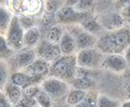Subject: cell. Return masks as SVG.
I'll use <instances>...</instances> for the list:
<instances>
[{"label":"cell","mask_w":130,"mask_h":107,"mask_svg":"<svg viewBox=\"0 0 130 107\" xmlns=\"http://www.w3.org/2000/svg\"><path fill=\"white\" fill-rule=\"evenodd\" d=\"M129 68L123 54L106 55L103 63V69H106L113 73L123 74Z\"/></svg>","instance_id":"13"},{"label":"cell","mask_w":130,"mask_h":107,"mask_svg":"<svg viewBox=\"0 0 130 107\" xmlns=\"http://www.w3.org/2000/svg\"><path fill=\"white\" fill-rule=\"evenodd\" d=\"M123 55L124 56V57H125L126 61H127V63H128V67L130 68V45L126 48L125 52H123Z\"/></svg>","instance_id":"38"},{"label":"cell","mask_w":130,"mask_h":107,"mask_svg":"<svg viewBox=\"0 0 130 107\" xmlns=\"http://www.w3.org/2000/svg\"><path fill=\"white\" fill-rule=\"evenodd\" d=\"M25 30L19 22V17L13 14V19L8 28L7 33L4 36L8 44L14 51H19L23 48V39H24Z\"/></svg>","instance_id":"10"},{"label":"cell","mask_w":130,"mask_h":107,"mask_svg":"<svg viewBox=\"0 0 130 107\" xmlns=\"http://www.w3.org/2000/svg\"><path fill=\"white\" fill-rule=\"evenodd\" d=\"M58 45L60 47L62 54L64 56L76 55L78 52L74 37L66 29H65L63 37H62Z\"/></svg>","instance_id":"14"},{"label":"cell","mask_w":130,"mask_h":107,"mask_svg":"<svg viewBox=\"0 0 130 107\" xmlns=\"http://www.w3.org/2000/svg\"><path fill=\"white\" fill-rule=\"evenodd\" d=\"M77 67L78 64H77L76 55H63L57 61L51 63L48 76L56 77L69 83L74 78Z\"/></svg>","instance_id":"3"},{"label":"cell","mask_w":130,"mask_h":107,"mask_svg":"<svg viewBox=\"0 0 130 107\" xmlns=\"http://www.w3.org/2000/svg\"><path fill=\"white\" fill-rule=\"evenodd\" d=\"M5 6L18 16H29L38 18L45 12L43 0H5Z\"/></svg>","instance_id":"2"},{"label":"cell","mask_w":130,"mask_h":107,"mask_svg":"<svg viewBox=\"0 0 130 107\" xmlns=\"http://www.w3.org/2000/svg\"><path fill=\"white\" fill-rule=\"evenodd\" d=\"M105 56L96 47L80 50L76 54L77 64L78 67L88 70L96 71L98 69H103Z\"/></svg>","instance_id":"5"},{"label":"cell","mask_w":130,"mask_h":107,"mask_svg":"<svg viewBox=\"0 0 130 107\" xmlns=\"http://www.w3.org/2000/svg\"><path fill=\"white\" fill-rule=\"evenodd\" d=\"M13 13L6 7L1 5L0 8V32L2 36H5L13 19Z\"/></svg>","instance_id":"21"},{"label":"cell","mask_w":130,"mask_h":107,"mask_svg":"<svg viewBox=\"0 0 130 107\" xmlns=\"http://www.w3.org/2000/svg\"><path fill=\"white\" fill-rule=\"evenodd\" d=\"M38 57H40L47 61L53 63L61 57L62 54L60 47L58 44H53L42 39L35 47Z\"/></svg>","instance_id":"11"},{"label":"cell","mask_w":130,"mask_h":107,"mask_svg":"<svg viewBox=\"0 0 130 107\" xmlns=\"http://www.w3.org/2000/svg\"><path fill=\"white\" fill-rule=\"evenodd\" d=\"M79 1H80V0H66L65 5L69 6V7H75Z\"/></svg>","instance_id":"39"},{"label":"cell","mask_w":130,"mask_h":107,"mask_svg":"<svg viewBox=\"0 0 130 107\" xmlns=\"http://www.w3.org/2000/svg\"><path fill=\"white\" fill-rule=\"evenodd\" d=\"M121 107H130V100L123 101V104H122V106H121Z\"/></svg>","instance_id":"40"},{"label":"cell","mask_w":130,"mask_h":107,"mask_svg":"<svg viewBox=\"0 0 130 107\" xmlns=\"http://www.w3.org/2000/svg\"><path fill=\"white\" fill-rule=\"evenodd\" d=\"M14 52H15V51L13 48H11L8 44L7 41H6V37L4 36L1 35V38H0V56H1V60H8L14 54Z\"/></svg>","instance_id":"26"},{"label":"cell","mask_w":130,"mask_h":107,"mask_svg":"<svg viewBox=\"0 0 130 107\" xmlns=\"http://www.w3.org/2000/svg\"><path fill=\"white\" fill-rule=\"evenodd\" d=\"M99 93L100 92L98 89L88 91L84 99L74 107H98V99Z\"/></svg>","instance_id":"22"},{"label":"cell","mask_w":130,"mask_h":107,"mask_svg":"<svg viewBox=\"0 0 130 107\" xmlns=\"http://www.w3.org/2000/svg\"><path fill=\"white\" fill-rule=\"evenodd\" d=\"M43 1H47V0H43Z\"/></svg>","instance_id":"42"},{"label":"cell","mask_w":130,"mask_h":107,"mask_svg":"<svg viewBox=\"0 0 130 107\" xmlns=\"http://www.w3.org/2000/svg\"><path fill=\"white\" fill-rule=\"evenodd\" d=\"M1 91H3L5 94L6 97L8 98V100L13 104V105H16V104L22 99L23 96V89L20 87L14 85L13 83L8 81L6 84L4 88L2 89Z\"/></svg>","instance_id":"17"},{"label":"cell","mask_w":130,"mask_h":107,"mask_svg":"<svg viewBox=\"0 0 130 107\" xmlns=\"http://www.w3.org/2000/svg\"><path fill=\"white\" fill-rule=\"evenodd\" d=\"M87 91L84 90H79V89L75 88H71L69 94H68L66 101L72 106H76L78 104H79L84 99V97L87 95Z\"/></svg>","instance_id":"23"},{"label":"cell","mask_w":130,"mask_h":107,"mask_svg":"<svg viewBox=\"0 0 130 107\" xmlns=\"http://www.w3.org/2000/svg\"><path fill=\"white\" fill-rule=\"evenodd\" d=\"M120 90L122 91V96H123V99L126 100H130V68L123 72Z\"/></svg>","instance_id":"27"},{"label":"cell","mask_w":130,"mask_h":107,"mask_svg":"<svg viewBox=\"0 0 130 107\" xmlns=\"http://www.w3.org/2000/svg\"><path fill=\"white\" fill-rule=\"evenodd\" d=\"M120 13L123 14V17H124L127 20L130 19V5L123 8L122 9L120 10Z\"/></svg>","instance_id":"36"},{"label":"cell","mask_w":130,"mask_h":107,"mask_svg":"<svg viewBox=\"0 0 130 107\" xmlns=\"http://www.w3.org/2000/svg\"><path fill=\"white\" fill-rule=\"evenodd\" d=\"M38 102L35 98H30L23 96L22 99L18 102L14 107H38Z\"/></svg>","instance_id":"32"},{"label":"cell","mask_w":130,"mask_h":107,"mask_svg":"<svg viewBox=\"0 0 130 107\" xmlns=\"http://www.w3.org/2000/svg\"><path fill=\"white\" fill-rule=\"evenodd\" d=\"M80 25L82 26V28L85 29L87 32H90V33L95 35L99 37L103 33V32H106L104 30V28H103L102 25L100 24L99 22L96 18V17L93 15L90 16L84 21H83L80 23Z\"/></svg>","instance_id":"19"},{"label":"cell","mask_w":130,"mask_h":107,"mask_svg":"<svg viewBox=\"0 0 130 107\" xmlns=\"http://www.w3.org/2000/svg\"><path fill=\"white\" fill-rule=\"evenodd\" d=\"M130 5V0H114V6L117 9L121 10L123 8Z\"/></svg>","instance_id":"35"},{"label":"cell","mask_w":130,"mask_h":107,"mask_svg":"<svg viewBox=\"0 0 130 107\" xmlns=\"http://www.w3.org/2000/svg\"><path fill=\"white\" fill-rule=\"evenodd\" d=\"M50 68H51V63L43 59L38 57L32 63L25 68L23 71L30 75L31 76L34 77L41 84L44 79L48 77Z\"/></svg>","instance_id":"12"},{"label":"cell","mask_w":130,"mask_h":107,"mask_svg":"<svg viewBox=\"0 0 130 107\" xmlns=\"http://www.w3.org/2000/svg\"><path fill=\"white\" fill-rule=\"evenodd\" d=\"M96 2L97 0H80L73 8L79 12H92V9L95 7Z\"/></svg>","instance_id":"30"},{"label":"cell","mask_w":130,"mask_h":107,"mask_svg":"<svg viewBox=\"0 0 130 107\" xmlns=\"http://www.w3.org/2000/svg\"><path fill=\"white\" fill-rule=\"evenodd\" d=\"M53 107H73L72 105H70L69 103L65 100H60V101H57V102H54V105Z\"/></svg>","instance_id":"37"},{"label":"cell","mask_w":130,"mask_h":107,"mask_svg":"<svg viewBox=\"0 0 130 107\" xmlns=\"http://www.w3.org/2000/svg\"><path fill=\"white\" fill-rule=\"evenodd\" d=\"M93 15V12H79L73 7L64 5L55 13L57 24L72 25L80 24L88 17Z\"/></svg>","instance_id":"7"},{"label":"cell","mask_w":130,"mask_h":107,"mask_svg":"<svg viewBox=\"0 0 130 107\" xmlns=\"http://www.w3.org/2000/svg\"><path fill=\"white\" fill-rule=\"evenodd\" d=\"M65 28L61 24H54L42 32V39L53 44H58L64 33Z\"/></svg>","instance_id":"16"},{"label":"cell","mask_w":130,"mask_h":107,"mask_svg":"<svg viewBox=\"0 0 130 107\" xmlns=\"http://www.w3.org/2000/svg\"><path fill=\"white\" fill-rule=\"evenodd\" d=\"M40 85L43 90L49 95L54 102L65 100L71 90V85L68 81L53 76L44 79Z\"/></svg>","instance_id":"4"},{"label":"cell","mask_w":130,"mask_h":107,"mask_svg":"<svg viewBox=\"0 0 130 107\" xmlns=\"http://www.w3.org/2000/svg\"><path fill=\"white\" fill-rule=\"evenodd\" d=\"M65 29L74 37L78 51L96 47L99 37L87 32L80 24L66 25Z\"/></svg>","instance_id":"9"},{"label":"cell","mask_w":130,"mask_h":107,"mask_svg":"<svg viewBox=\"0 0 130 107\" xmlns=\"http://www.w3.org/2000/svg\"><path fill=\"white\" fill-rule=\"evenodd\" d=\"M42 40V32L38 26L32 28L25 31L24 39H23V46L24 47L34 48Z\"/></svg>","instance_id":"18"},{"label":"cell","mask_w":130,"mask_h":107,"mask_svg":"<svg viewBox=\"0 0 130 107\" xmlns=\"http://www.w3.org/2000/svg\"><path fill=\"white\" fill-rule=\"evenodd\" d=\"M35 99H36L39 107H53V105H54V101H53L52 98L43 89H41L39 92L36 95Z\"/></svg>","instance_id":"28"},{"label":"cell","mask_w":130,"mask_h":107,"mask_svg":"<svg viewBox=\"0 0 130 107\" xmlns=\"http://www.w3.org/2000/svg\"><path fill=\"white\" fill-rule=\"evenodd\" d=\"M0 107H14L3 91H1V96H0Z\"/></svg>","instance_id":"34"},{"label":"cell","mask_w":130,"mask_h":107,"mask_svg":"<svg viewBox=\"0 0 130 107\" xmlns=\"http://www.w3.org/2000/svg\"><path fill=\"white\" fill-rule=\"evenodd\" d=\"M95 17L105 31L119 30L128 24L127 19L118 10H104Z\"/></svg>","instance_id":"8"},{"label":"cell","mask_w":130,"mask_h":107,"mask_svg":"<svg viewBox=\"0 0 130 107\" xmlns=\"http://www.w3.org/2000/svg\"><path fill=\"white\" fill-rule=\"evenodd\" d=\"M19 22L24 30H28V29L32 28V27L38 26L37 25V17H29V16H19ZM39 18V17H38Z\"/></svg>","instance_id":"31"},{"label":"cell","mask_w":130,"mask_h":107,"mask_svg":"<svg viewBox=\"0 0 130 107\" xmlns=\"http://www.w3.org/2000/svg\"><path fill=\"white\" fill-rule=\"evenodd\" d=\"M102 1H103V2H108V1H110V0H102Z\"/></svg>","instance_id":"41"},{"label":"cell","mask_w":130,"mask_h":107,"mask_svg":"<svg viewBox=\"0 0 130 107\" xmlns=\"http://www.w3.org/2000/svg\"><path fill=\"white\" fill-rule=\"evenodd\" d=\"M41 85H32L30 87H28L27 88L23 89V96L30 97V98H35L36 95L41 90Z\"/></svg>","instance_id":"33"},{"label":"cell","mask_w":130,"mask_h":107,"mask_svg":"<svg viewBox=\"0 0 130 107\" xmlns=\"http://www.w3.org/2000/svg\"><path fill=\"white\" fill-rule=\"evenodd\" d=\"M37 58L38 55L35 47H23L19 51L14 52V54L6 61L8 62L11 71L13 72L18 71H23L25 68L30 66Z\"/></svg>","instance_id":"6"},{"label":"cell","mask_w":130,"mask_h":107,"mask_svg":"<svg viewBox=\"0 0 130 107\" xmlns=\"http://www.w3.org/2000/svg\"><path fill=\"white\" fill-rule=\"evenodd\" d=\"M123 102L103 93H99L98 99V107H121Z\"/></svg>","instance_id":"24"},{"label":"cell","mask_w":130,"mask_h":107,"mask_svg":"<svg viewBox=\"0 0 130 107\" xmlns=\"http://www.w3.org/2000/svg\"><path fill=\"white\" fill-rule=\"evenodd\" d=\"M66 3V0H47L45 1V13L55 14L63 7Z\"/></svg>","instance_id":"29"},{"label":"cell","mask_w":130,"mask_h":107,"mask_svg":"<svg viewBox=\"0 0 130 107\" xmlns=\"http://www.w3.org/2000/svg\"><path fill=\"white\" fill-rule=\"evenodd\" d=\"M130 45V24L115 31H106L98 39L96 47L104 55L123 54Z\"/></svg>","instance_id":"1"},{"label":"cell","mask_w":130,"mask_h":107,"mask_svg":"<svg viewBox=\"0 0 130 107\" xmlns=\"http://www.w3.org/2000/svg\"><path fill=\"white\" fill-rule=\"evenodd\" d=\"M9 81L23 89L27 88L28 87H30L32 85L40 84L34 77L28 75L23 71H18L12 72L9 78Z\"/></svg>","instance_id":"15"},{"label":"cell","mask_w":130,"mask_h":107,"mask_svg":"<svg viewBox=\"0 0 130 107\" xmlns=\"http://www.w3.org/2000/svg\"><path fill=\"white\" fill-rule=\"evenodd\" d=\"M38 107H39V106H38Z\"/></svg>","instance_id":"43"},{"label":"cell","mask_w":130,"mask_h":107,"mask_svg":"<svg viewBox=\"0 0 130 107\" xmlns=\"http://www.w3.org/2000/svg\"><path fill=\"white\" fill-rule=\"evenodd\" d=\"M71 87L79 89L84 91H90L93 89H97V82L95 79L91 76L81 77V78H73L69 82Z\"/></svg>","instance_id":"20"},{"label":"cell","mask_w":130,"mask_h":107,"mask_svg":"<svg viewBox=\"0 0 130 107\" xmlns=\"http://www.w3.org/2000/svg\"><path fill=\"white\" fill-rule=\"evenodd\" d=\"M11 73L12 71L8 62L4 60H1L0 61V85H1V90L9 81Z\"/></svg>","instance_id":"25"}]
</instances>
